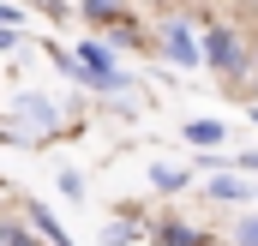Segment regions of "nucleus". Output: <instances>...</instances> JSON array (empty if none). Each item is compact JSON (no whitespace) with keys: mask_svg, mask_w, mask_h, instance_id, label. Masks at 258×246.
<instances>
[{"mask_svg":"<svg viewBox=\"0 0 258 246\" xmlns=\"http://www.w3.org/2000/svg\"><path fill=\"white\" fill-rule=\"evenodd\" d=\"M18 48V24H0V54H12Z\"/></svg>","mask_w":258,"mask_h":246,"instance_id":"4468645a","label":"nucleus"},{"mask_svg":"<svg viewBox=\"0 0 258 246\" xmlns=\"http://www.w3.org/2000/svg\"><path fill=\"white\" fill-rule=\"evenodd\" d=\"M150 240H156V246H210V234H204V228H192V222L162 216V222H150Z\"/></svg>","mask_w":258,"mask_h":246,"instance_id":"20e7f679","label":"nucleus"},{"mask_svg":"<svg viewBox=\"0 0 258 246\" xmlns=\"http://www.w3.org/2000/svg\"><path fill=\"white\" fill-rule=\"evenodd\" d=\"M78 12H84L90 24H114V18H120V0H84Z\"/></svg>","mask_w":258,"mask_h":246,"instance_id":"1a4fd4ad","label":"nucleus"},{"mask_svg":"<svg viewBox=\"0 0 258 246\" xmlns=\"http://www.w3.org/2000/svg\"><path fill=\"white\" fill-rule=\"evenodd\" d=\"M60 192H66V198H84V174H72V168H60Z\"/></svg>","mask_w":258,"mask_h":246,"instance_id":"ddd939ff","label":"nucleus"},{"mask_svg":"<svg viewBox=\"0 0 258 246\" xmlns=\"http://www.w3.org/2000/svg\"><path fill=\"white\" fill-rule=\"evenodd\" d=\"M156 48H162V60H174V66H198V42H192V30L186 24H162V36H156Z\"/></svg>","mask_w":258,"mask_h":246,"instance_id":"f03ea898","label":"nucleus"},{"mask_svg":"<svg viewBox=\"0 0 258 246\" xmlns=\"http://www.w3.org/2000/svg\"><path fill=\"white\" fill-rule=\"evenodd\" d=\"M252 120H258V102H252Z\"/></svg>","mask_w":258,"mask_h":246,"instance_id":"a211bd4d","label":"nucleus"},{"mask_svg":"<svg viewBox=\"0 0 258 246\" xmlns=\"http://www.w3.org/2000/svg\"><path fill=\"white\" fill-rule=\"evenodd\" d=\"M186 180H192L186 168H168V162H156V168H150V186H156V192H180Z\"/></svg>","mask_w":258,"mask_h":246,"instance_id":"6e6552de","label":"nucleus"},{"mask_svg":"<svg viewBox=\"0 0 258 246\" xmlns=\"http://www.w3.org/2000/svg\"><path fill=\"white\" fill-rule=\"evenodd\" d=\"M204 198H210V204H246V198H258V180L216 174V168H210V180H204Z\"/></svg>","mask_w":258,"mask_h":246,"instance_id":"7ed1b4c3","label":"nucleus"},{"mask_svg":"<svg viewBox=\"0 0 258 246\" xmlns=\"http://www.w3.org/2000/svg\"><path fill=\"white\" fill-rule=\"evenodd\" d=\"M228 132H222V120H186V144H198V150H210V144H222Z\"/></svg>","mask_w":258,"mask_h":246,"instance_id":"0eeeda50","label":"nucleus"},{"mask_svg":"<svg viewBox=\"0 0 258 246\" xmlns=\"http://www.w3.org/2000/svg\"><path fill=\"white\" fill-rule=\"evenodd\" d=\"M0 240H6V222H0Z\"/></svg>","mask_w":258,"mask_h":246,"instance_id":"f3484780","label":"nucleus"},{"mask_svg":"<svg viewBox=\"0 0 258 246\" xmlns=\"http://www.w3.org/2000/svg\"><path fill=\"white\" fill-rule=\"evenodd\" d=\"M0 24H24V12L18 6H0Z\"/></svg>","mask_w":258,"mask_h":246,"instance_id":"dca6fc26","label":"nucleus"},{"mask_svg":"<svg viewBox=\"0 0 258 246\" xmlns=\"http://www.w3.org/2000/svg\"><path fill=\"white\" fill-rule=\"evenodd\" d=\"M24 216H30V228L42 234V246H78L60 222H54V210H48V204H24Z\"/></svg>","mask_w":258,"mask_h":246,"instance_id":"39448f33","label":"nucleus"},{"mask_svg":"<svg viewBox=\"0 0 258 246\" xmlns=\"http://www.w3.org/2000/svg\"><path fill=\"white\" fill-rule=\"evenodd\" d=\"M198 60H210L216 72H228V78H234V72H246V66H252V54H246V42H240L234 30L210 24V30H204V42H198Z\"/></svg>","mask_w":258,"mask_h":246,"instance_id":"f257e3e1","label":"nucleus"},{"mask_svg":"<svg viewBox=\"0 0 258 246\" xmlns=\"http://www.w3.org/2000/svg\"><path fill=\"white\" fill-rule=\"evenodd\" d=\"M252 66H258V54H252Z\"/></svg>","mask_w":258,"mask_h":246,"instance_id":"6ab92c4d","label":"nucleus"},{"mask_svg":"<svg viewBox=\"0 0 258 246\" xmlns=\"http://www.w3.org/2000/svg\"><path fill=\"white\" fill-rule=\"evenodd\" d=\"M234 168H246V174H258V150H246V156H234Z\"/></svg>","mask_w":258,"mask_h":246,"instance_id":"2eb2a0df","label":"nucleus"},{"mask_svg":"<svg viewBox=\"0 0 258 246\" xmlns=\"http://www.w3.org/2000/svg\"><path fill=\"white\" fill-rule=\"evenodd\" d=\"M234 246H258V216H240V228H234Z\"/></svg>","mask_w":258,"mask_h":246,"instance_id":"f8f14e48","label":"nucleus"},{"mask_svg":"<svg viewBox=\"0 0 258 246\" xmlns=\"http://www.w3.org/2000/svg\"><path fill=\"white\" fill-rule=\"evenodd\" d=\"M18 108H24V132H30V138H36V132H48V126L60 120V114H54V108H48V102H42V96H18Z\"/></svg>","mask_w":258,"mask_h":246,"instance_id":"423d86ee","label":"nucleus"},{"mask_svg":"<svg viewBox=\"0 0 258 246\" xmlns=\"http://www.w3.org/2000/svg\"><path fill=\"white\" fill-rule=\"evenodd\" d=\"M0 246H42V234L36 228H18V222H6V240Z\"/></svg>","mask_w":258,"mask_h":246,"instance_id":"9d476101","label":"nucleus"},{"mask_svg":"<svg viewBox=\"0 0 258 246\" xmlns=\"http://www.w3.org/2000/svg\"><path fill=\"white\" fill-rule=\"evenodd\" d=\"M102 240H108V246H132V240H138V228H132V222H108Z\"/></svg>","mask_w":258,"mask_h":246,"instance_id":"9b49d317","label":"nucleus"}]
</instances>
